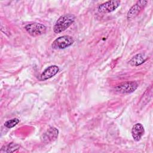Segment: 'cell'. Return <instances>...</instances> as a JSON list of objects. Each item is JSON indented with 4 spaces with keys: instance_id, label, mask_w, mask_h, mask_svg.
Masks as SVG:
<instances>
[{
    "instance_id": "cell-10",
    "label": "cell",
    "mask_w": 153,
    "mask_h": 153,
    "mask_svg": "<svg viewBox=\"0 0 153 153\" xmlns=\"http://www.w3.org/2000/svg\"><path fill=\"white\" fill-rule=\"evenodd\" d=\"M145 61L146 57L145 55L143 54L139 53L133 56L129 61V63L131 65V66H137L143 64Z\"/></svg>"
},
{
    "instance_id": "cell-1",
    "label": "cell",
    "mask_w": 153,
    "mask_h": 153,
    "mask_svg": "<svg viewBox=\"0 0 153 153\" xmlns=\"http://www.w3.org/2000/svg\"><path fill=\"white\" fill-rule=\"evenodd\" d=\"M75 20V16L74 14H68L60 17L53 26V30L55 33H59L68 28Z\"/></svg>"
},
{
    "instance_id": "cell-5",
    "label": "cell",
    "mask_w": 153,
    "mask_h": 153,
    "mask_svg": "<svg viewBox=\"0 0 153 153\" xmlns=\"http://www.w3.org/2000/svg\"><path fill=\"white\" fill-rule=\"evenodd\" d=\"M121 1L118 0L108 1L99 5L97 10L102 13H109L115 11L120 5Z\"/></svg>"
},
{
    "instance_id": "cell-12",
    "label": "cell",
    "mask_w": 153,
    "mask_h": 153,
    "mask_svg": "<svg viewBox=\"0 0 153 153\" xmlns=\"http://www.w3.org/2000/svg\"><path fill=\"white\" fill-rule=\"evenodd\" d=\"M19 121H20L18 118H13L11 120H9L7 121L4 123V126L8 128H11L16 126L19 123Z\"/></svg>"
},
{
    "instance_id": "cell-3",
    "label": "cell",
    "mask_w": 153,
    "mask_h": 153,
    "mask_svg": "<svg viewBox=\"0 0 153 153\" xmlns=\"http://www.w3.org/2000/svg\"><path fill=\"white\" fill-rule=\"evenodd\" d=\"M25 29L27 32L32 36H40L45 33L47 30V27L44 25L38 23L28 24L25 26Z\"/></svg>"
},
{
    "instance_id": "cell-6",
    "label": "cell",
    "mask_w": 153,
    "mask_h": 153,
    "mask_svg": "<svg viewBox=\"0 0 153 153\" xmlns=\"http://www.w3.org/2000/svg\"><path fill=\"white\" fill-rule=\"evenodd\" d=\"M138 87V84L135 81H127L123 82L115 87V90L120 93H131Z\"/></svg>"
},
{
    "instance_id": "cell-9",
    "label": "cell",
    "mask_w": 153,
    "mask_h": 153,
    "mask_svg": "<svg viewBox=\"0 0 153 153\" xmlns=\"http://www.w3.org/2000/svg\"><path fill=\"white\" fill-rule=\"evenodd\" d=\"M145 133V129L143 125L140 123L135 124L131 128V135L133 139L138 142L139 141Z\"/></svg>"
},
{
    "instance_id": "cell-4",
    "label": "cell",
    "mask_w": 153,
    "mask_h": 153,
    "mask_svg": "<svg viewBox=\"0 0 153 153\" xmlns=\"http://www.w3.org/2000/svg\"><path fill=\"white\" fill-rule=\"evenodd\" d=\"M147 3H148V1L145 0L137 1L128 10L127 14V19L131 20L135 18L136 16H137L141 13V11L144 9Z\"/></svg>"
},
{
    "instance_id": "cell-8",
    "label": "cell",
    "mask_w": 153,
    "mask_h": 153,
    "mask_svg": "<svg viewBox=\"0 0 153 153\" xmlns=\"http://www.w3.org/2000/svg\"><path fill=\"white\" fill-rule=\"evenodd\" d=\"M59 71V68L56 65H52L47 68L41 74L40 76V79L41 81H45L56 75Z\"/></svg>"
},
{
    "instance_id": "cell-11",
    "label": "cell",
    "mask_w": 153,
    "mask_h": 153,
    "mask_svg": "<svg viewBox=\"0 0 153 153\" xmlns=\"http://www.w3.org/2000/svg\"><path fill=\"white\" fill-rule=\"evenodd\" d=\"M20 148V145L19 144L11 142L6 145H4L0 152H13L17 151Z\"/></svg>"
},
{
    "instance_id": "cell-7",
    "label": "cell",
    "mask_w": 153,
    "mask_h": 153,
    "mask_svg": "<svg viewBox=\"0 0 153 153\" xmlns=\"http://www.w3.org/2000/svg\"><path fill=\"white\" fill-rule=\"evenodd\" d=\"M59 135V130L57 128L51 127L49 128L42 136V141L45 143H50L56 140Z\"/></svg>"
},
{
    "instance_id": "cell-2",
    "label": "cell",
    "mask_w": 153,
    "mask_h": 153,
    "mask_svg": "<svg viewBox=\"0 0 153 153\" xmlns=\"http://www.w3.org/2000/svg\"><path fill=\"white\" fill-rule=\"evenodd\" d=\"M74 43L73 38L69 35H64L56 39L52 43L51 47L54 49H65L71 46Z\"/></svg>"
}]
</instances>
